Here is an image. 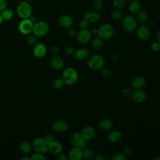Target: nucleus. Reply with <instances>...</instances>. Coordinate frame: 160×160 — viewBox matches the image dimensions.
<instances>
[{"instance_id": "9b49d317", "label": "nucleus", "mask_w": 160, "mask_h": 160, "mask_svg": "<svg viewBox=\"0 0 160 160\" xmlns=\"http://www.w3.org/2000/svg\"><path fill=\"white\" fill-rule=\"evenodd\" d=\"M76 38L80 44H87L91 40L92 38L91 31L88 28L80 29V30L76 34Z\"/></svg>"}, {"instance_id": "b1692460", "label": "nucleus", "mask_w": 160, "mask_h": 160, "mask_svg": "<svg viewBox=\"0 0 160 160\" xmlns=\"http://www.w3.org/2000/svg\"><path fill=\"white\" fill-rule=\"evenodd\" d=\"M122 137V134L118 130L111 131L108 136V140L112 143L119 142L121 140Z\"/></svg>"}, {"instance_id": "a878e982", "label": "nucleus", "mask_w": 160, "mask_h": 160, "mask_svg": "<svg viewBox=\"0 0 160 160\" xmlns=\"http://www.w3.org/2000/svg\"><path fill=\"white\" fill-rule=\"evenodd\" d=\"M91 47L96 51L101 50L103 47V39L98 36H96L91 39Z\"/></svg>"}, {"instance_id": "72a5a7b5", "label": "nucleus", "mask_w": 160, "mask_h": 160, "mask_svg": "<svg viewBox=\"0 0 160 160\" xmlns=\"http://www.w3.org/2000/svg\"><path fill=\"white\" fill-rule=\"evenodd\" d=\"M112 4L115 9H121L126 5V0H112Z\"/></svg>"}, {"instance_id": "052dcab7", "label": "nucleus", "mask_w": 160, "mask_h": 160, "mask_svg": "<svg viewBox=\"0 0 160 160\" xmlns=\"http://www.w3.org/2000/svg\"><path fill=\"white\" fill-rule=\"evenodd\" d=\"M91 1H94V0H91Z\"/></svg>"}, {"instance_id": "ddd939ff", "label": "nucleus", "mask_w": 160, "mask_h": 160, "mask_svg": "<svg viewBox=\"0 0 160 160\" xmlns=\"http://www.w3.org/2000/svg\"><path fill=\"white\" fill-rule=\"evenodd\" d=\"M81 136L88 142L89 141L92 139L96 134V129L94 127L91 126H87L83 128L80 131Z\"/></svg>"}, {"instance_id": "aec40b11", "label": "nucleus", "mask_w": 160, "mask_h": 160, "mask_svg": "<svg viewBox=\"0 0 160 160\" xmlns=\"http://www.w3.org/2000/svg\"><path fill=\"white\" fill-rule=\"evenodd\" d=\"M83 18L89 23H95L99 19V15L96 11H88L84 12Z\"/></svg>"}, {"instance_id": "13d9d810", "label": "nucleus", "mask_w": 160, "mask_h": 160, "mask_svg": "<svg viewBox=\"0 0 160 160\" xmlns=\"http://www.w3.org/2000/svg\"><path fill=\"white\" fill-rule=\"evenodd\" d=\"M14 1H21V0H14Z\"/></svg>"}, {"instance_id": "6e6d98bb", "label": "nucleus", "mask_w": 160, "mask_h": 160, "mask_svg": "<svg viewBox=\"0 0 160 160\" xmlns=\"http://www.w3.org/2000/svg\"><path fill=\"white\" fill-rule=\"evenodd\" d=\"M152 159H153V160H160V158H153Z\"/></svg>"}, {"instance_id": "7c9ffc66", "label": "nucleus", "mask_w": 160, "mask_h": 160, "mask_svg": "<svg viewBox=\"0 0 160 160\" xmlns=\"http://www.w3.org/2000/svg\"><path fill=\"white\" fill-rule=\"evenodd\" d=\"M93 152L89 148H85L82 149V158L85 160H91L93 158Z\"/></svg>"}, {"instance_id": "1a4fd4ad", "label": "nucleus", "mask_w": 160, "mask_h": 160, "mask_svg": "<svg viewBox=\"0 0 160 160\" xmlns=\"http://www.w3.org/2000/svg\"><path fill=\"white\" fill-rule=\"evenodd\" d=\"M32 147L36 152L42 154H46L49 151L48 146L44 139L42 138H35L32 142Z\"/></svg>"}, {"instance_id": "2eb2a0df", "label": "nucleus", "mask_w": 160, "mask_h": 160, "mask_svg": "<svg viewBox=\"0 0 160 160\" xmlns=\"http://www.w3.org/2000/svg\"><path fill=\"white\" fill-rule=\"evenodd\" d=\"M69 128V124L68 122L64 120H57L51 125V128L52 130L56 132H62L68 130Z\"/></svg>"}, {"instance_id": "c9c22d12", "label": "nucleus", "mask_w": 160, "mask_h": 160, "mask_svg": "<svg viewBox=\"0 0 160 160\" xmlns=\"http://www.w3.org/2000/svg\"><path fill=\"white\" fill-rule=\"evenodd\" d=\"M100 73H101V76L103 77L104 78H109L111 77L112 72L108 68H102V69H100Z\"/></svg>"}, {"instance_id": "f03ea898", "label": "nucleus", "mask_w": 160, "mask_h": 160, "mask_svg": "<svg viewBox=\"0 0 160 160\" xmlns=\"http://www.w3.org/2000/svg\"><path fill=\"white\" fill-rule=\"evenodd\" d=\"M104 58L98 54H94L88 59L87 65L89 69L93 71L100 70L104 66Z\"/></svg>"}, {"instance_id": "5701e85b", "label": "nucleus", "mask_w": 160, "mask_h": 160, "mask_svg": "<svg viewBox=\"0 0 160 160\" xmlns=\"http://www.w3.org/2000/svg\"><path fill=\"white\" fill-rule=\"evenodd\" d=\"M112 126H113V123L112 121L108 118L101 119L98 123V127L99 129L104 132L111 130L112 128Z\"/></svg>"}, {"instance_id": "58836bf2", "label": "nucleus", "mask_w": 160, "mask_h": 160, "mask_svg": "<svg viewBox=\"0 0 160 160\" xmlns=\"http://www.w3.org/2000/svg\"><path fill=\"white\" fill-rule=\"evenodd\" d=\"M133 152V151H132V149L130 147V146H126L123 149V153L126 156V157H129L132 155Z\"/></svg>"}, {"instance_id": "4c0bfd02", "label": "nucleus", "mask_w": 160, "mask_h": 160, "mask_svg": "<svg viewBox=\"0 0 160 160\" xmlns=\"http://www.w3.org/2000/svg\"><path fill=\"white\" fill-rule=\"evenodd\" d=\"M127 157L124 154V153L117 152L114 154L112 159L113 160H126Z\"/></svg>"}, {"instance_id": "864d4df0", "label": "nucleus", "mask_w": 160, "mask_h": 160, "mask_svg": "<svg viewBox=\"0 0 160 160\" xmlns=\"http://www.w3.org/2000/svg\"><path fill=\"white\" fill-rule=\"evenodd\" d=\"M3 21H4L3 18H2V16H1V13H0V24H1Z\"/></svg>"}, {"instance_id": "de8ad7c7", "label": "nucleus", "mask_w": 160, "mask_h": 160, "mask_svg": "<svg viewBox=\"0 0 160 160\" xmlns=\"http://www.w3.org/2000/svg\"><path fill=\"white\" fill-rule=\"evenodd\" d=\"M57 159L58 160H66L68 159V156H67V155L66 154L62 153L61 152H60L59 154H58Z\"/></svg>"}, {"instance_id": "20e7f679", "label": "nucleus", "mask_w": 160, "mask_h": 160, "mask_svg": "<svg viewBox=\"0 0 160 160\" xmlns=\"http://www.w3.org/2000/svg\"><path fill=\"white\" fill-rule=\"evenodd\" d=\"M121 24L126 31L131 32L138 27V21L132 15H126L121 19Z\"/></svg>"}, {"instance_id": "c756f323", "label": "nucleus", "mask_w": 160, "mask_h": 160, "mask_svg": "<svg viewBox=\"0 0 160 160\" xmlns=\"http://www.w3.org/2000/svg\"><path fill=\"white\" fill-rule=\"evenodd\" d=\"M111 18L116 21H121L123 16L121 9H114V10H112L111 12Z\"/></svg>"}, {"instance_id": "4d7b16f0", "label": "nucleus", "mask_w": 160, "mask_h": 160, "mask_svg": "<svg viewBox=\"0 0 160 160\" xmlns=\"http://www.w3.org/2000/svg\"><path fill=\"white\" fill-rule=\"evenodd\" d=\"M26 1H27V2H31V1H34V0H25Z\"/></svg>"}, {"instance_id": "f8f14e48", "label": "nucleus", "mask_w": 160, "mask_h": 160, "mask_svg": "<svg viewBox=\"0 0 160 160\" xmlns=\"http://www.w3.org/2000/svg\"><path fill=\"white\" fill-rule=\"evenodd\" d=\"M130 97L133 102L136 103H140L145 100L146 98V94L142 89H134L131 92Z\"/></svg>"}, {"instance_id": "f257e3e1", "label": "nucleus", "mask_w": 160, "mask_h": 160, "mask_svg": "<svg viewBox=\"0 0 160 160\" xmlns=\"http://www.w3.org/2000/svg\"><path fill=\"white\" fill-rule=\"evenodd\" d=\"M61 78L65 84L72 86L78 81V73L74 68L68 67L63 71Z\"/></svg>"}, {"instance_id": "3c124183", "label": "nucleus", "mask_w": 160, "mask_h": 160, "mask_svg": "<svg viewBox=\"0 0 160 160\" xmlns=\"http://www.w3.org/2000/svg\"><path fill=\"white\" fill-rule=\"evenodd\" d=\"M91 31V34H92V36L93 35V36H98V28H92L91 30H90Z\"/></svg>"}, {"instance_id": "4be33fe9", "label": "nucleus", "mask_w": 160, "mask_h": 160, "mask_svg": "<svg viewBox=\"0 0 160 160\" xmlns=\"http://www.w3.org/2000/svg\"><path fill=\"white\" fill-rule=\"evenodd\" d=\"M63 150V146L61 142L58 141H54L48 144V151L54 154H58Z\"/></svg>"}, {"instance_id": "423d86ee", "label": "nucleus", "mask_w": 160, "mask_h": 160, "mask_svg": "<svg viewBox=\"0 0 160 160\" xmlns=\"http://www.w3.org/2000/svg\"><path fill=\"white\" fill-rule=\"evenodd\" d=\"M114 29L113 26L109 23H104L98 28V36L103 40L110 39L114 34Z\"/></svg>"}, {"instance_id": "dca6fc26", "label": "nucleus", "mask_w": 160, "mask_h": 160, "mask_svg": "<svg viewBox=\"0 0 160 160\" xmlns=\"http://www.w3.org/2000/svg\"><path fill=\"white\" fill-rule=\"evenodd\" d=\"M58 22L61 27L66 29L72 28L74 24L72 18L68 14L61 15L58 19Z\"/></svg>"}, {"instance_id": "37998d69", "label": "nucleus", "mask_w": 160, "mask_h": 160, "mask_svg": "<svg viewBox=\"0 0 160 160\" xmlns=\"http://www.w3.org/2000/svg\"><path fill=\"white\" fill-rule=\"evenodd\" d=\"M44 139L45 141L46 142L48 146V144H49L50 143H51L52 142H53L54 141L56 140L54 136L53 135H52V134H48V135H46L44 137Z\"/></svg>"}, {"instance_id": "473e14b6", "label": "nucleus", "mask_w": 160, "mask_h": 160, "mask_svg": "<svg viewBox=\"0 0 160 160\" xmlns=\"http://www.w3.org/2000/svg\"><path fill=\"white\" fill-rule=\"evenodd\" d=\"M64 82L62 80V78H55L52 82V87L56 89H61L64 85Z\"/></svg>"}, {"instance_id": "603ef678", "label": "nucleus", "mask_w": 160, "mask_h": 160, "mask_svg": "<svg viewBox=\"0 0 160 160\" xmlns=\"http://www.w3.org/2000/svg\"><path fill=\"white\" fill-rule=\"evenodd\" d=\"M156 41H158L160 44V28L156 32Z\"/></svg>"}, {"instance_id": "f704fd0d", "label": "nucleus", "mask_w": 160, "mask_h": 160, "mask_svg": "<svg viewBox=\"0 0 160 160\" xmlns=\"http://www.w3.org/2000/svg\"><path fill=\"white\" fill-rule=\"evenodd\" d=\"M29 158L30 160H46V157L44 154L38 152L32 154Z\"/></svg>"}, {"instance_id": "a18cd8bd", "label": "nucleus", "mask_w": 160, "mask_h": 160, "mask_svg": "<svg viewBox=\"0 0 160 160\" xmlns=\"http://www.w3.org/2000/svg\"><path fill=\"white\" fill-rule=\"evenodd\" d=\"M67 35L69 38H74L76 36V31L72 28H70L67 29Z\"/></svg>"}, {"instance_id": "cd10ccee", "label": "nucleus", "mask_w": 160, "mask_h": 160, "mask_svg": "<svg viewBox=\"0 0 160 160\" xmlns=\"http://www.w3.org/2000/svg\"><path fill=\"white\" fill-rule=\"evenodd\" d=\"M4 21H9L12 19L14 16L13 11L9 8H4L1 12Z\"/></svg>"}, {"instance_id": "6e6552de", "label": "nucleus", "mask_w": 160, "mask_h": 160, "mask_svg": "<svg viewBox=\"0 0 160 160\" xmlns=\"http://www.w3.org/2000/svg\"><path fill=\"white\" fill-rule=\"evenodd\" d=\"M49 27L48 24L45 21H37L34 24L32 33L38 37H42L45 36L49 31Z\"/></svg>"}, {"instance_id": "c03bdc74", "label": "nucleus", "mask_w": 160, "mask_h": 160, "mask_svg": "<svg viewBox=\"0 0 160 160\" xmlns=\"http://www.w3.org/2000/svg\"><path fill=\"white\" fill-rule=\"evenodd\" d=\"M51 52L52 55H58L60 52V48L58 45H53L51 48Z\"/></svg>"}, {"instance_id": "5fc2aeb1", "label": "nucleus", "mask_w": 160, "mask_h": 160, "mask_svg": "<svg viewBox=\"0 0 160 160\" xmlns=\"http://www.w3.org/2000/svg\"><path fill=\"white\" fill-rule=\"evenodd\" d=\"M22 160H30V158H26V157H24L21 159Z\"/></svg>"}, {"instance_id": "a19ab883", "label": "nucleus", "mask_w": 160, "mask_h": 160, "mask_svg": "<svg viewBox=\"0 0 160 160\" xmlns=\"http://www.w3.org/2000/svg\"><path fill=\"white\" fill-rule=\"evenodd\" d=\"M88 26H89V22L84 18L81 19L79 22V26L80 29L88 28Z\"/></svg>"}, {"instance_id": "0eeeda50", "label": "nucleus", "mask_w": 160, "mask_h": 160, "mask_svg": "<svg viewBox=\"0 0 160 160\" xmlns=\"http://www.w3.org/2000/svg\"><path fill=\"white\" fill-rule=\"evenodd\" d=\"M70 142L73 147H77L82 149L86 148L88 141L81 136L80 132H73L70 137Z\"/></svg>"}, {"instance_id": "6ab92c4d", "label": "nucleus", "mask_w": 160, "mask_h": 160, "mask_svg": "<svg viewBox=\"0 0 160 160\" xmlns=\"http://www.w3.org/2000/svg\"><path fill=\"white\" fill-rule=\"evenodd\" d=\"M72 56L76 61H82L88 58L89 51L86 48H79L74 51Z\"/></svg>"}, {"instance_id": "39448f33", "label": "nucleus", "mask_w": 160, "mask_h": 160, "mask_svg": "<svg viewBox=\"0 0 160 160\" xmlns=\"http://www.w3.org/2000/svg\"><path fill=\"white\" fill-rule=\"evenodd\" d=\"M34 23L31 19L29 18L22 19L18 26L19 32L23 35H29L32 32Z\"/></svg>"}, {"instance_id": "a211bd4d", "label": "nucleus", "mask_w": 160, "mask_h": 160, "mask_svg": "<svg viewBox=\"0 0 160 160\" xmlns=\"http://www.w3.org/2000/svg\"><path fill=\"white\" fill-rule=\"evenodd\" d=\"M146 84V79L142 76H137L132 79L131 86L134 89H142Z\"/></svg>"}, {"instance_id": "bb28decb", "label": "nucleus", "mask_w": 160, "mask_h": 160, "mask_svg": "<svg viewBox=\"0 0 160 160\" xmlns=\"http://www.w3.org/2000/svg\"><path fill=\"white\" fill-rule=\"evenodd\" d=\"M32 144H31L28 141H23L19 144V150L21 152L25 154H29L32 151Z\"/></svg>"}, {"instance_id": "2f4dec72", "label": "nucleus", "mask_w": 160, "mask_h": 160, "mask_svg": "<svg viewBox=\"0 0 160 160\" xmlns=\"http://www.w3.org/2000/svg\"><path fill=\"white\" fill-rule=\"evenodd\" d=\"M38 42V37L34 34L29 35L26 39V43L29 46H34Z\"/></svg>"}, {"instance_id": "4468645a", "label": "nucleus", "mask_w": 160, "mask_h": 160, "mask_svg": "<svg viewBox=\"0 0 160 160\" xmlns=\"http://www.w3.org/2000/svg\"><path fill=\"white\" fill-rule=\"evenodd\" d=\"M47 52V48L43 43H37L33 46L32 53L36 58H44Z\"/></svg>"}, {"instance_id": "09e8293b", "label": "nucleus", "mask_w": 160, "mask_h": 160, "mask_svg": "<svg viewBox=\"0 0 160 160\" xmlns=\"http://www.w3.org/2000/svg\"><path fill=\"white\" fill-rule=\"evenodd\" d=\"M7 1L6 0H0V12L6 8Z\"/></svg>"}, {"instance_id": "f3484780", "label": "nucleus", "mask_w": 160, "mask_h": 160, "mask_svg": "<svg viewBox=\"0 0 160 160\" xmlns=\"http://www.w3.org/2000/svg\"><path fill=\"white\" fill-rule=\"evenodd\" d=\"M49 64L55 70L61 69L64 65V60L58 55H53L49 59Z\"/></svg>"}, {"instance_id": "ea45409f", "label": "nucleus", "mask_w": 160, "mask_h": 160, "mask_svg": "<svg viewBox=\"0 0 160 160\" xmlns=\"http://www.w3.org/2000/svg\"><path fill=\"white\" fill-rule=\"evenodd\" d=\"M131 90L129 88H127V87H124V88H122L121 90V93L122 96H125V97H127V96H130V94L131 93Z\"/></svg>"}, {"instance_id": "412c9836", "label": "nucleus", "mask_w": 160, "mask_h": 160, "mask_svg": "<svg viewBox=\"0 0 160 160\" xmlns=\"http://www.w3.org/2000/svg\"><path fill=\"white\" fill-rule=\"evenodd\" d=\"M68 158L70 160H81L82 158V149L73 147L69 152Z\"/></svg>"}, {"instance_id": "c85d7f7f", "label": "nucleus", "mask_w": 160, "mask_h": 160, "mask_svg": "<svg viewBox=\"0 0 160 160\" xmlns=\"http://www.w3.org/2000/svg\"><path fill=\"white\" fill-rule=\"evenodd\" d=\"M149 19L148 14L146 12L144 11H140L137 14L136 20L141 24H146Z\"/></svg>"}, {"instance_id": "7ed1b4c3", "label": "nucleus", "mask_w": 160, "mask_h": 160, "mask_svg": "<svg viewBox=\"0 0 160 160\" xmlns=\"http://www.w3.org/2000/svg\"><path fill=\"white\" fill-rule=\"evenodd\" d=\"M32 7L27 1L20 2L16 8V13L21 19L29 18L32 14Z\"/></svg>"}, {"instance_id": "e433bc0d", "label": "nucleus", "mask_w": 160, "mask_h": 160, "mask_svg": "<svg viewBox=\"0 0 160 160\" xmlns=\"http://www.w3.org/2000/svg\"><path fill=\"white\" fill-rule=\"evenodd\" d=\"M92 6L95 11H99L103 7V2L102 0H94Z\"/></svg>"}, {"instance_id": "bf43d9fd", "label": "nucleus", "mask_w": 160, "mask_h": 160, "mask_svg": "<svg viewBox=\"0 0 160 160\" xmlns=\"http://www.w3.org/2000/svg\"><path fill=\"white\" fill-rule=\"evenodd\" d=\"M126 1H133V0H126Z\"/></svg>"}, {"instance_id": "8fccbe9b", "label": "nucleus", "mask_w": 160, "mask_h": 160, "mask_svg": "<svg viewBox=\"0 0 160 160\" xmlns=\"http://www.w3.org/2000/svg\"><path fill=\"white\" fill-rule=\"evenodd\" d=\"M93 158L95 160H105L106 158L101 154H97L95 155L94 157H93Z\"/></svg>"}, {"instance_id": "9d476101", "label": "nucleus", "mask_w": 160, "mask_h": 160, "mask_svg": "<svg viewBox=\"0 0 160 160\" xmlns=\"http://www.w3.org/2000/svg\"><path fill=\"white\" fill-rule=\"evenodd\" d=\"M136 34L137 38L141 41L147 40L151 34V31L148 26L145 24H141L136 29Z\"/></svg>"}, {"instance_id": "79ce46f5", "label": "nucleus", "mask_w": 160, "mask_h": 160, "mask_svg": "<svg viewBox=\"0 0 160 160\" xmlns=\"http://www.w3.org/2000/svg\"><path fill=\"white\" fill-rule=\"evenodd\" d=\"M151 49L152 51L154 52H157L158 51H159L160 49V44L158 42V41H155L153 42L151 44Z\"/></svg>"}, {"instance_id": "393cba45", "label": "nucleus", "mask_w": 160, "mask_h": 160, "mask_svg": "<svg viewBox=\"0 0 160 160\" xmlns=\"http://www.w3.org/2000/svg\"><path fill=\"white\" fill-rule=\"evenodd\" d=\"M141 4L139 1H131L128 6V9L131 14H137L141 11Z\"/></svg>"}, {"instance_id": "49530a36", "label": "nucleus", "mask_w": 160, "mask_h": 160, "mask_svg": "<svg viewBox=\"0 0 160 160\" xmlns=\"http://www.w3.org/2000/svg\"><path fill=\"white\" fill-rule=\"evenodd\" d=\"M74 52V49L72 46H67L64 49V52L67 56H72Z\"/></svg>"}]
</instances>
